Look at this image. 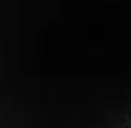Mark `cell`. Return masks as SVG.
Instances as JSON below:
<instances>
[]
</instances>
